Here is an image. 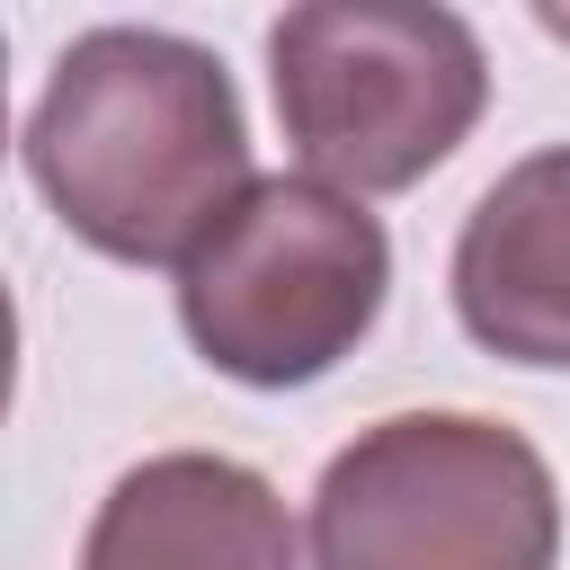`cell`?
I'll return each instance as SVG.
<instances>
[{"label":"cell","instance_id":"1","mask_svg":"<svg viewBox=\"0 0 570 570\" xmlns=\"http://www.w3.org/2000/svg\"><path fill=\"white\" fill-rule=\"evenodd\" d=\"M27 178L116 267H187V249L258 187L232 71L169 27H89L27 107Z\"/></svg>","mask_w":570,"mask_h":570},{"label":"cell","instance_id":"2","mask_svg":"<svg viewBox=\"0 0 570 570\" xmlns=\"http://www.w3.org/2000/svg\"><path fill=\"white\" fill-rule=\"evenodd\" d=\"M267 89L303 178L338 196H401L490 107V53L428 0H303L267 27Z\"/></svg>","mask_w":570,"mask_h":570},{"label":"cell","instance_id":"3","mask_svg":"<svg viewBox=\"0 0 570 570\" xmlns=\"http://www.w3.org/2000/svg\"><path fill=\"white\" fill-rule=\"evenodd\" d=\"M561 481L508 419L401 410L312 481V570H552Z\"/></svg>","mask_w":570,"mask_h":570},{"label":"cell","instance_id":"4","mask_svg":"<svg viewBox=\"0 0 570 570\" xmlns=\"http://www.w3.org/2000/svg\"><path fill=\"white\" fill-rule=\"evenodd\" d=\"M383 294L392 240L356 196L321 178H258L187 249L178 330L214 374L249 392H294L356 356V338L383 321Z\"/></svg>","mask_w":570,"mask_h":570},{"label":"cell","instance_id":"5","mask_svg":"<svg viewBox=\"0 0 570 570\" xmlns=\"http://www.w3.org/2000/svg\"><path fill=\"white\" fill-rule=\"evenodd\" d=\"M454 321L508 365H570V142L525 151L454 232Z\"/></svg>","mask_w":570,"mask_h":570},{"label":"cell","instance_id":"6","mask_svg":"<svg viewBox=\"0 0 570 570\" xmlns=\"http://www.w3.org/2000/svg\"><path fill=\"white\" fill-rule=\"evenodd\" d=\"M80 570H303V552L267 472L178 445L116 472L89 517Z\"/></svg>","mask_w":570,"mask_h":570}]
</instances>
